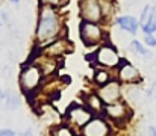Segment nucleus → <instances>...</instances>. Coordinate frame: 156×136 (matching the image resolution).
I'll return each instance as SVG.
<instances>
[{
    "label": "nucleus",
    "instance_id": "nucleus-1",
    "mask_svg": "<svg viewBox=\"0 0 156 136\" xmlns=\"http://www.w3.org/2000/svg\"><path fill=\"white\" fill-rule=\"evenodd\" d=\"M61 37H67L65 18L61 9L38 5V17L35 26V47L41 48Z\"/></svg>",
    "mask_w": 156,
    "mask_h": 136
},
{
    "label": "nucleus",
    "instance_id": "nucleus-2",
    "mask_svg": "<svg viewBox=\"0 0 156 136\" xmlns=\"http://www.w3.org/2000/svg\"><path fill=\"white\" fill-rule=\"evenodd\" d=\"M44 82H46V76L35 62L27 61L26 64L21 65V70L18 74V86L24 95L27 97L35 95L38 91H41Z\"/></svg>",
    "mask_w": 156,
    "mask_h": 136
},
{
    "label": "nucleus",
    "instance_id": "nucleus-3",
    "mask_svg": "<svg viewBox=\"0 0 156 136\" xmlns=\"http://www.w3.org/2000/svg\"><path fill=\"white\" fill-rule=\"evenodd\" d=\"M108 26L102 23H91V21H82L79 23V38L82 44L88 48H97L99 45L109 41L108 35Z\"/></svg>",
    "mask_w": 156,
    "mask_h": 136
},
{
    "label": "nucleus",
    "instance_id": "nucleus-4",
    "mask_svg": "<svg viewBox=\"0 0 156 136\" xmlns=\"http://www.w3.org/2000/svg\"><path fill=\"white\" fill-rule=\"evenodd\" d=\"M103 117L115 129H121L132 120L133 107L126 100H120V101H115V103L105 106Z\"/></svg>",
    "mask_w": 156,
    "mask_h": 136
},
{
    "label": "nucleus",
    "instance_id": "nucleus-5",
    "mask_svg": "<svg viewBox=\"0 0 156 136\" xmlns=\"http://www.w3.org/2000/svg\"><path fill=\"white\" fill-rule=\"evenodd\" d=\"M88 58L94 64V67H103L108 70H115L121 61V56H120L117 47L111 44L109 41L99 45L91 54H88Z\"/></svg>",
    "mask_w": 156,
    "mask_h": 136
},
{
    "label": "nucleus",
    "instance_id": "nucleus-6",
    "mask_svg": "<svg viewBox=\"0 0 156 136\" xmlns=\"http://www.w3.org/2000/svg\"><path fill=\"white\" fill-rule=\"evenodd\" d=\"M93 117H96V115L82 101H73L65 109V112L62 115V121L67 123V124H70L71 127H74L76 130L80 132V129L83 126H87L93 120Z\"/></svg>",
    "mask_w": 156,
    "mask_h": 136
},
{
    "label": "nucleus",
    "instance_id": "nucleus-7",
    "mask_svg": "<svg viewBox=\"0 0 156 136\" xmlns=\"http://www.w3.org/2000/svg\"><path fill=\"white\" fill-rule=\"evenodd\" d=\"M114 73H115V79L123 86H127V85H141L143 83V76H141L140 70L130 61H127L126 58H121L120 65L114 70Z\"/></svg>",
    "mask_w": 156,
    "mask_h": 136
},
{
    "label": "nucleus",
    "instance_id": "nucleus-8",
    "mask_svg": "<svg viewBox=\"0 0 156 136\" xmlns=\"http://www.w3.org/2000/svg\"><path fill=\"white\" fill-rule=\"evenodd\" d=\"M115 127L103 115H96L93 120L80 129V136H115Z\"/></svg>",
    "mask_w": 156,
    "mask_h": 136
},
{
    "label": "nucleus",
    "instance_id": "nucleus-9",
    "mask_svg": "<svg viewBox=\"0 0 156 136\" xmlns=\"http://www.w3.org/2000/svg\"><path fill=\"white\" fill-rule=\"evenodd\" d=\"M74 50V44L71 43V40L68 37H61L58 40H55L53 43L44 45L40 48V51L49 58H55V59H62L64 56L70 54Z\"/></svg>",
    "mask_w": 156,
    "mask_h": 136
},
{
    "label": "nucleus",
    "instance_id": "nucleus-10",
    "mask_svg": "<svg viewBox=\"0 0 156 136\" xmlns=\"http://www.w3.org/2000/svg\"><path fill=\"white\" fill-rule=\"evenodd\" d=\"M79 17L82 21L102 23L103 24V12L99 0H79Z\"/></svg>",
    "mask_w": 156,
    "mask_h": 136
},
{
    "label": "nucleus",
    "instance_id": "nucleus-11",
    "mask_svg": "<svg viewBox=\"0 0 156 136\" xmlns=\"http://www.w3.org/2000/svg\"><path fill=\"white\" fill-rule=\"evenodd\" d=\"M96 92L99 94V97L102 98L105 104H111V103L123 100V85L117 79H112L109 83L100 88H96Z\"/></svg>",
    "mask_w": 156,
    "mask_h": 136
},
{
    "label": "nucleus",
    "instance_id": "nucleus-12",
    "mask_svg": "<svg viewBox=\"0 0 156 136\" xmlns=\"http://www.w3.org/2000/svg\"><path fill=\"white\" fill-rule=\"evenodd\" d=\"M80 100H82V103H83L94 115H103V110H105V106H106V104L102 101V98L99 97V94L96 92L94 88L91 91H88V92H85V94H82Z\"/></svg>",
    "mask_w": 156,
    "mask_h": 136
},
{
    "label": "nucleus",
    "instance_id": "nucleus-13",
    "mask_svg": "<svg viewBox=\"0 0 156 136\" xmlns=\"http://www.w3.org/2000/svg\"><path fill=\"white\" fill-rule=\"evenodd\" d=\"M115 27H118L120 30L129 33V35H136L140 30V20L133 15H118L114 20Z\"/></svg>",
    "mask_w": 156,
    "mask_h": 136
},
{
    "label": "nucleus",
    "instance_id": "nucleus-14",
    "mask_svg": "<svg viewBox=\"0 0 156 136\" xmlns=\"http://www.w3.org/2000/svg\"><path fill=\"white\" fill-rule=\"evenodd\" d=\"M112 79H115L114 70H108L103 67H94V71H93V86H94V89L109 83Z\"/></svg>",
    "mask_w": 156,
    "mask_h": 136
},
{
    "label": "nucleus",
    "instance_id": "nucleus-15",
    "mask_svg": "<svg viewBox=\"0 0 156 136\" xmlns=\"http://www.w3.org/2000/svg\"><path fill=\"white\" fill-rule=\"evenodd\" d=\"M99 2H100L102 12H103V24L105 26H109L115 20L117 3H115V0H99Z\"/></svg>",
    "mask_w": 156,
    "mask_h": 136
},
{
    "label": "nucleus",
    "instance_id": "nucleus-16",
    "mask_svg": "<svg viewBox=\"0 0 156 136\" xmlns=\"http://www.w3.org/2000/svg\"><path fill=\"white\" fill-rule=\"evenodd\" d=\"M49 135L50 136H80V133H79V130H76L70 124L61 121V123H58V124H55V126L50 127Z\"/></svg>",
    "mask_w": 156,
    "mask_h": 136
},
{
    "label": "nucleus",
    "instance_id": "nucleus-17",
    "mask_svg": "<svg viewBox=\"0 0 156 136\" xmlns=\"http://www.w3.org/2000/svg\"><path fill=\"white\" fill-rule=\"evenodd\" d=\"M129 50H130L133 54L140 56V58H144V59H150V58H152V51L149 50V47H146L144 43H141V41H138V40H132V41L129 43Z\"/></svg>",
    "mask_w": 156,
    "mask_h": 136
},
{
    "label": "nucleus",
    "instance_id": "nucleus-18",
    "mask_svg": "<svg viewBox=\"0 0 156 136\" xmlns=\"http://www.w3.org/2000/svg\"><path fill=\"white\" fill-rule=\"evenodd\" d=\"M5 98H6V107H8V109H11V110L18 109V107H20V104H21L20 97H18L17 94H14V92H8V94L5 95Z\"/></svg>",
    "mask_w": 156,
    "mask_h": 136
},
{
    "label": "nucleus",
    "instance_id": "nucleus-19",
    "mask_svg": "<svg viewBox=\"0 0 156 136\" xmlns=\"http://www.w3.org/2000/svg\"><path fill=\"white\" fill-rule=\"evenodd\" d=\"M141 30H143V33H155L156 32V6L152 11V15H150L149 21L141 27Z\"/></svg>",
    "mask_w": 156,
    "mask_h": 136
},
{
    "label": "nucleus",
    "instance_id": "nucleus-20",
    "mask_svg": "<svg viewBox=\"0 0 156 136\" xmlns=\"http://www.w3.org/2000/svg\"><path fill=\"white\" fill-rule=\"evenodd\" d=\"M153 5H150V3H147L144 8H143V11H141V15H140V29L149 21V18H150V15H152V11H153Z\"/></svg>",
    "mask_w": 156,
    "mask_h": 136
},
{
    "label": "nucleus",
    "instance_id": "nucleus-21",
    "mask_svg": "<svg viewBox=\"0 0 156 136\" xmlns=\"http://www.w3.org/2000/svg\"><path fill=\"white\" fill-rule=\"evenodd\" d=\"M70 3V0H38V5H44V6H52L56 9H62Z\"/></svg>",
    "mask_w": 156,
    "mask_h": 136
},
{
    "label": "nucleus",
    "instance_id": "nucleus-22",
    "mask_svg": "<svg viewBox=\"0 0 156 136\" xmlns=\"http://www.w3.org/2000/svg\"><path fill=\"white\" fill-rule=\"evenodd\" d=\"M144 45L146 47H150V48H153L156 47V37L155 33H144Z\"/></svg>",
    "mask_w": 156,
    "mask_h": 136
},
{
    "label": "nucleus",
    "instance_id": "nucleus-23",
    "mask_svg": "<svg viewBox=\"0 0 156 136\" xmlns=\"http://www.w3.org/2000/svg\"><path fill=\"white\" fill-rule=\"evenodd\" d=\"M140 136H156V127L155 126H147V127H144V130L141 132Z\"/></svg>",
    "mask_w": 156,
    "mask_h": 136
},
{
    "label": "nucleus",
    "instance_id": "nucleus-24",
    "mask_svg": "<svg viewBox=\"0 0 156 136\" xmlns=\"http://www.w3.org/2000/svg\"><path fill=\"white\" fill-rule=\"evenodd\" d=\"M0 136H18L12 129H0Z\"/></svg>",
    "mask_w": 156,
    "mask_h": 136
},
{
    "label": "nucleus",
    "instance_id": "nucleus-25",
    "mask_svg": "<svg viewBox=\"0 0 156 136\" xmlns=\"http://www.w3.org/2000/svg\"><path fill=\"white\" fill-rule=\"evenodd\" d=\"M18 136H34V130H32V129H26V130H23Z\"/></svg>",
    "mask_w": 156,
    "mask_h": 136
},
{
    "label": "nucleus",
    "instance_id": "nucleus-26",
    "mask_svg": "<svg viewBox=\"0 0 156 136\" xmlns=\"http://www.w3.org/2000/svg\"><path fill=\"white\" fill-rule=\"evenodd\" d=\"M9 3H12V5H15V6H18L20 5V0H8Z\"/></svg>",
    "mask_w": 156,
    "mask_h": 136
},
{
    "label": "nucleus",
    "instance_id": "nucleus-27",
    "mask_svg": "<svg viewBox=\"0 0 156 136\" xmlns=\"http://www.w3.org/2000/svg\"><path fill=\"white\" fill-rule=\"evenodd\" d=\"M5 95H6V94H5V92H3V89L0 88V100H3V98H5Z\"/></svg>",
    "mask_w": 156,
    "mask_h": 136
}]
</instances>
